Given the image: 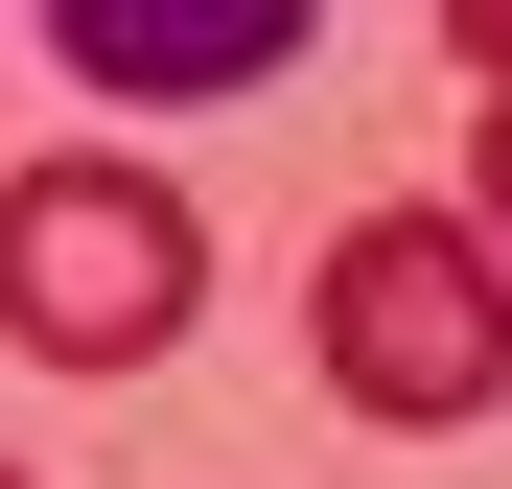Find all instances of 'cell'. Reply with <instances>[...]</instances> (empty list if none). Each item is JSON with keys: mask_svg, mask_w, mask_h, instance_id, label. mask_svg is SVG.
Masks as SVG:
<instances>
[{"mask_svg": "<svg viewBox=\"0 0 512 489\" xmlns=\"http://www.w3.org/2000/svg\"><path fill=\"white\" fill-rule=\"evenodd\" d=\"M210 326V210L163 163H24L0 187V350L47 373H140Z\"/></svg>", "mask_w": 512, "mask_h": 489, "instance_id": "obj_1", "label": "cell"}, {"mask_svg": "<svg viewBox=\"0 0 512 489\" xmlns=\"http://www.w3.org/2000/svg\"><path fill=\"white\" fill-rule=\"evenodd\" d=\"M303 350H326L350 420L443 443V420L512 396V257H489L466 210H350V233H326V280H303Z\"/></svg>", "mask_w": 512, "mask_h": 489, "instance_id": "obj_2", "label": "cell"}, {"mask_svg": "<svg viewBox=\"0 0 512 489\" xmlns=\"http://www.w3.org/2000/svg\"><path fill=\"white\" fill-rule=\"evenodd\" d=\"M47 47L94 70V94H280L303 0H47Z\"/></svg>", "mask_w": 512, "mask_h": 489, "instance_id": "obj_3", "label": "cell"}, {"mask_svg": "<svg viewBox=\"0 0 512 489\" xmlns=\"http://www.w3.org/2000/svg\"><path fill=\"white\" fill-rule=\"evenodd\" d=\"M443 47H466V70H489V94H512V0H443Z\"/></svg>", "mask_w": 512, "mask_h": 489, "instance_id": "obj_4", "label": "cell"}, {"mask_svg": "<svg viewBox=\"0 0 512 489\" xmlns=\"http://www.w3.org/2000/svg\"><path fill=\"white\" fill-rule=\"evenodd\" d=\"M466 233H489V257H512V94H489V187H466Z\"/></svg>", "mask_w": 512, "mask_h": 489, "instance_id": "obj_5", "label": "cell"}, {"mask_svg": "<svg viewBox=\"0 0 512 489\" xmlns=\"http://www.w3.org/2000/svg\"><path fill=\"white\" fill-rule=\"evenodd\" d=\"M0 489H24V466H0Z\"/></svg>", "mask_w": 512, "mask_h": 489, "instance_id": "obj_6", "label": "cell"}]
</instances>
